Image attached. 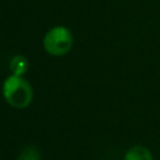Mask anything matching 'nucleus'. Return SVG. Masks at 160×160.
<instances>
[{
    "label": "nucleus",
    "mask_w": 160,
    "mask_h": 160,
    "mask_svg": "<svg viewBox=\"0 0 160 160\" xmlns=\"http://www.w3.org/2000/svg\"><path fill=\"white\" fill-rule=\"evenodd\" d=\"M2 96L8 105L14 109H25L32 102L34 91L31 85L19 75H10L2 82Z\"/></svg>",
    "instance_id": "1"
},
{
    "label": "nucleus",
    "mask_w": 160,
    "mask_h": 160,
    "mask_svg": "<svg viewBox=\"0 0 160 160\" xmlns=\"http://www.w3.org/2000/svg\"><path fill=\"white\" fill-rule=\"evenodd\" d=\"M74 44L71 31L62 25H58L48 30L42 39L44 50L55 58L66 55Z\"/></svg>",
    "instance_id": "2"
},
{
    "label": "nucleus",
    "mask_w": 160,
    "mask_h": 160,
    "mask_svg": "<svg viewBox=\"0 0 160 160\" xmlns=\"http://www.w3.org/2000/svg\"><path fill=\"white\" fill-rule=\"evenodd\" d=\"M124 160H154L151 151L144 145H134L129 148L124 155Z\"/></svg>",
    "instance_id": "3"
},
{
    "label": "nucleus",
    "mask_w": 160,
    "mask_h": 160,
    "mask_svg": "<svg viewBox=\"0 0 160 160\" xmlns=\"http://www.w3.org/2000/svg\"><path fill=\"white\" fill-rule=\"evenodd\" d=\"M9 68L14 75L22 76L29 70V61L24 55H14L10 59Z\"/></svg>",
    "instance_id": "4"
},
{
    "label": "nucleus",
    "mask_w": 160,
    "mask_h": 160,
    "mask_svg": "<svg viewBox=\"0 0 160 160\" xmlns=\"http://www.w3.org/2000/svg\"><path fill=\"white\" fill-rule=\"evenodd\" d=\"M16 160H41V154L36 146L28 145L20 151Z\"/></svg>",
    "instance_id": "5"
}]
</instances>
